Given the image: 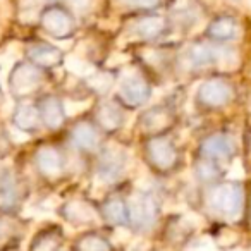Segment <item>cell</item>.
Returning <instances> with one entry per match:
<instances>
[{"label": "cell", "mask_w": 251, "mask_h": 251, "mask_svg": "<svg viewBox=\"0 0 251 251\" xmlns=\"http://www.w3.org/2000/svg\"><path fill=\"white\" fill-rule=\"evenodd\" d=\"M36 164H38V169L45 176H57L62 171V158H60V153L55 148H50V147H45L38 151V155H36Z\"/></svg>", "instance_id": "9a60e30c"}, {"label": "cell", "mask_w": 251, "mask_h": 251, "mask_svg": "<svg viewBox=\"0 0 251 251\" xmlns=\"http://www.w3.org/2000/svg\"><path fill=\"white\" fill-rule=\"evenodd\" d=\"M165 29V19L160 16H147L131 25V33L136 38L141 40H153L158 35H162Z\"/></svg>", "instance_id": "8fae6325"}, {"label": "cell", "mask_w": 251, "mask_h": 251, "mask_svg": "<svg viewBox=\"0 0 251 251\" xmlns=\"http://www.w3.org/2000/svg\"><path fill=\"white\" fill-rule=\"evenodd\" d=\"M90 84L97 91H100V93H105V91L110 88L112 79H110V76H108V74H105V73H93L90 76Z\"/></svg>", "instance_id": "d4e9b609"}, {"label": "cell", "mask_w": 251, "mask_h": 251, "mask_svg": "<svg viewBox=\"0 0 251 251\" xmlns=\"http://www.w3.org/2000/svg\"><path fill=\"white\" fill-rule=\"evenodd\" d=\"M77 248L86 251H101V250H110V244L100 236H84L77 243Z\"/></svg>", "instance_id": "603a6c76"}, {"label": "cell", "mask_w": 251, "mask_h": 251, "mask_svg": "<svg viewBox=\"0 0 251 251\" xmlns=\"http://www.w3.org/2000/svg\"><path fill=\"white\" fill-rule=\"evenodd\" d=\"M71 140L79 150H93L98 145V134L90 124H77L73 129Z\"/></svg>", "instance_id": "ac0fdd59"}, {"label": "cell", "mask_w": 251, "mask_h": 251, "mask_svg": "<svg viewBox=\"0 0 251 251\" xmlns=\"http://www.w3.org/2000/svg\"><path fill=\"white\" fill-rule=\"evenodd\" d=\"M210 205L215 212L234 219L243 208V189L236 182H226L213 189L210 195Z\"/></svg>", "instance_id": "6da1fadb"}, {"label": "cell", "mask_w": 251, "mask_h": 251, "mask_svg": "<svg viewBox=\"0 0 251 251\" xmlns=\"http://www.w3.org/2000/svg\"><path fill=\"white\" fill-rule=\"evenodd\" d=\"M40 114H42L43 122L53 129V127H59L64 122V114H66V110H64V105L60 103L57 98L49 97L40 105Z\"/></svg>", "instance_id": "5bb4252c"}, {"label": "cell", "mask_w": 251, "mask_h": 251, "mask_svg": "<svg viewBox=\"0 0 251 251\" xmlns=\"http://www.w3.org/2000/svg\"><path fill=\"white\" fill-rule=\"evenodd\" d=\"M28 53L33 62L40 64V66H43V67H52L60 60V50L52 45H47V43L33 45Z\"/></svg>", "instance_id": "e0dca14e"}, {"label": "cell", "mask_w": 251, "mask_h": 251, "mask_svg": "<svg viewBox=\"0 0 251 251\" xmlns=\"http://www.w3.org/2000/svg\"><path fill=\"white\" fill-rule=\"evenodd\" d=\"M198 12V7L193 0H176L174 4V14L182 21H193V16Z\"/></svg>", "instance_id": "7402d4cb"}, {"label": "cell", "mask_w": 251, "mask_h": 251, "mask_svg": "<svg viewBox=\"0 0 251 251\" xmlns=\"http://www.w3.org/2000/svg\"><path fill=\"white\" fill-rule=\"evenodd\" d=\"M126 151L117 147H108L101 151L100 160H98L97 174L103 182H114L122 176L126 169Z\"/></svg>", "instance_id": "3957f363"}, {"label": "cell", "mask_w": 251, "mask_h": 251, "mask_svg": "<svg viewBox=\"0 0 251 251\" xmlns=\"http://www.w3.org/2000/svg\"><path fill=\"white\" fill-rule=\"evenodd\" d=\"M88 103H76V101H67L64 105V110H67L69 114H76V108H86Z\"/></svg>", "instance_id": "83f0119b"}, {"label": "cell", "mask_w": 251, "mask_h": 251, "mask_svg": "<svg viewBox=\"0 0 251 251\" xmlns=\"http://www.w3.org/2000/svg\"><path fill=\"white\" fill-rule=\"evenodd\" d=\"M69 2L73 4V7L76 11H86L91 4V0H69Z\"/></svg>", "instance_id": "4316f807"}, {"label": "cell", "mask_w": 251, "mask_h": 251, "mask_svg": "<svg viewBox=\"0 0 251 251\" xmlns=\"http://www.w3.org/2000/svg\"><path fill=\"white\" fill-rule=\"evenodd\" d=\"M239 33V26L229 16H224L219 18L212 23V25L206 28V35L213 40H219V42H227V40H234Z\"/></svg>", "instance_id": "4fadbf2b"}, {"label": "cell", "mask_w": 251, "mask_h": 251, "mask_svg": "<svg viewBox=\"0 0 251 251\" xmlns=\"http://www.w3.org/2000/svg\"><path fill=\"white\" fill-rule=\"evenodd\" d=\"M103 213L108 222H114V224H124L126 220L129 219L127 205L124 201H121V200H110V201L105 203Z\"/></svg>", "instance_id": "44dd1931"}, {"label": "cell", "mask_w": 251, "mask_h": 251, "mask_svg": "<svg viewBox=\"0 0 251 251\" xmlns=\"http://www.w3.org/2000/svg\"><path fill=\"white\" fill-rule=\"evenodd\" d=\"M236 150V143L227 134H212L201 145V153L206 158H229Z\"/></svg>", "instance_id": "30bf717a"}, {"label": "cell", "mask_w": 251, "mask_h": 251, "mask_svg": "<svg viewBox=\"0 0 251 251\" xmlns=\"http://www.w3.org/2000/svg\"><path fill=\"white\" fill-rule=\"evenodd\" d=\"M42 25L45 31L55 38H66L73 31V21H71L69 14L59 7L47 9L42 16Z\"/></svg>", "instance_id": "52a82bcc"}, {"label": "cell", "mask_w": 251, "mask_h": 251, "mask_svg": "<svg viewBox=\"0 0 251 251\" xmlns=\"http://www.w3.org/2000/svg\"><path fill=\"white\" fill-rule=\"evenodd\" d=\"M127 4H133V5H143V7H150V5H155L158 0H124Z\"/></svg>", "instance_id": "f1b7e54d"}, {"label": "cell", "mask_w": 251, "mask_h": 251, "mask_svg": "<svg viewBox=\"0 0 251 251\" xmlns=\"http://www.w3.org/2000/svg\"><path fill=\"white\" fill-rule=\"evenodd\" d=\"M119 95L122 97V100L127 101L129 105H143L150 98V86L138 74H127L121 81Z\"/></svg>", "instance_id": "5b68a950"}, {"label": "cell", "mask_w": 251, "mask_h": 251, "mask_svg": "<svg viewBox=\"0 0 251 251\" xmlns=\"http://www.w3.org/2000/svg\"><path fill=\"white\" fill-rule=\"evenodd\" d=\"M250 2H251V0H250Z\"/></svg>", "instance_id": "4dcf8cb0"}, {"label": "cell", "mask_w": 251, "mask_h": 251, "mask_svg": "<svg viewBox=\"0 0 251 251\" xmlns=\"http://www.w3.org/2000/svg\"><path fill=\"white\" fill-rule=\"evenodd\" d=\"M232 97L230 86L222 79H210L200 86L198 98L208 107H222Z\"/></svg>", "instance_id": "8992f818"}, {"label": "cell", "mask_w": 251, "mask_h": 251, "mask_svg": "<svg viewBox=\"0 0 251 251\" xmlns=\"http://www.w3.org/2000/svg\"><path fill=\"white\" fill-rule=\"evenodd\" d=\"M67 67H69L74 74H77V76L90 77L91 74L95 73L93 66H91L90 62H86L84 59H79V57H71V59L67 60Z\"/></svg>", "instance_id": "cb8c5ba5"}, {"label": "cell", "mask_w": 251, "mask_h": 251, "mask_svg": "<svg viewBox=\"0 0 251 251\" xmlns=\"http://www.w3.org/2000/svg\"><path fill=\"white\" fill-rule=\"evenodd\" d=\"M129 220L138 227L140 230H148L157 220V203L150 195H140L133 196L129 200Z\"/></svg>", "instance_id": "7a4b0ae2"}, {"label": "cell", "mask_w": 251, "mask_h": 251, "mask_svg": "<svg viewBox=\"0 0 251 251\" xmlns=\"http://www.w3.org/2000/svg\"><path fill=\"white\" fill-rule=\"evenodd\" d=\"M40 122V114L33 105H19L14 112V124L21 131H33Z\"/></svg>", "instance_id": "d6986e66"}, {"label": "cell", "mask_w": 251, "mask_h": 251, "mask_svg": "<svg viewBox=\"0 0 251 251\" xmlns=\"http://www.w3.org/2000/svg\"><path fill=\"white\" fill-rule=\"evenodd\" d=\"M147 151L151 164L157 165L158 169H171L177 160V151H176L174 145L165 138L151 140L148 143Z\"/></svg>", "instance_id": "9c48e42d"}, {"label": "cell", "mask_w": 251, "mask_h": 251, "mask_svg": "<svg viewBox=\"0 0 251 251\" xmlns=\"http://www.w3.org/2000/svg\"><path fill=\"white\" fill-rule=\"evenodd\" d=\"M40 81H42V74L38 73V69L25 62L18 64L11 74L12 93L18 95V97H25V95L31 93L38 88Z\"/></svg>", "instance_id": "277c9868"}, {"label": "cell", "mask_w": 251, "mask_h": 251, "mask_svg": "<svg viewBox=\"0 0 251 251\" xmlns=\"http://www.w3.org/2000/svg\"><path fill=\"white\" fill-rule=\"evenodd\" d=\"M4 230H5V227H4V222H0V237L4 236Z\"/></svg>", "instance_id": "f546056e"}, {"label": "cell", "mask_w": 251, "mask_h": 251, "mask_svg": "<svg viewBox=\"0 0 251 251\" xmlns=\"http://www.w3.org/2000/svg\"><path fill=\"white\" fill-rule=\"evenodd\" d=\"M222 49H213L210 45H203V43H195L184 52V62L188 64L191 69H198V67H205L210 64H219L220 57H222Z\"/></svg>", "instance_id": "ba28073f"}, {"label": "cell", "mask_w": 251, "mask_h": 251, "mask_svg": "<svg viewBox=\"0 0 251 251\" xmlns=\"http://www.w3.org/2000/svg\"><path fill=\"white\" fill-rule=\"evenodd\" d=\"M64 217L76 226H86V224H93L97 220L95 210L88 203L79 201V200H73L64 206Z\"/></svg>", "instance_id": "7c38bea8"}, {"label": "cell", "mask_w": 251, "mask_h": 251, "mask_svg": "<svg viewBox=\"0 0 251 251\" xmlns=\"http://www.w3.org/2000/svg\"><path fill=\"white\" fill-rule=\"evenodd\" d=\"M97 121L101 127H105L107 131H114L117 127H121V124L124 122V115H122L121 108L114 103H101L98 108Z\"/></svg>", "instance_id": "2e32d148"}, {"label": "cell", "mask_w": 251, "mask_h": 251, "mask_svg": "<svg viewBox=\"0 0 251 251\" xmlns=\"http://www.w3.org/2000/svg\"><path fill=\"white\" fill-rule=\"evenodd\" d=\"M141 124H143V129H147V131L164 129L165 126L169 124V112L162 107L153 108V110L145 114V117L141 119Z\"/></svg>", "instance_id": "ffe728a7"}, {"label": "cell", "mask_w": 251, "mask_h": 251, "mask_svg": "<svg viewBox=\"0 0 251 251\" xmlns=\"http://www.w3.org/2000/svg\"><path fill=\"white\" fill-rule=\"evenodd\" d=\"M196 172H198V176L201 179H205V181H212V179L217 177V169L213 167L210 162H201V164H198V169H196Z\"/></svg>", "instance_id": "484cf974"}]
</instances>
